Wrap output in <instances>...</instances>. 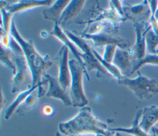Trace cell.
I'll return each instance as SVG.
<instances>
[{
	"label": "cell",
	"mask_w": 158,
	"mask_h": 136,
	"mask_svg": "<svg viewBox=\"0 0 158 136\" xmlns=\"http://www.w3.org/2000/svg\"><path fill=\"white\" fill-rule=\"evenodd\" d=\"M123 12L125 18H128L133 22H144V19L151 16L148 1H144L136 5L123 7Z\"/></svg>",
	"instance_id": "obj_11"
},
{
	"label": "cell",
	"mask_w": 158,
	"mask_h": 136,
	"mask_svg": "<svg viewBox=\"0 0 158 136\" xmlns=\"http://www.w3.org/2000/svg\"><path fill=\"white\" fill-rule=\"evenodd\" d=\"M16 72L11 80V92L20 93L30 88L33 79L24 55H14Z\"/></svg>",
	"instance_id": "obj_6"
},
{
	"label": "cell",
	"mask_w": 158,
	"mask_h": 136,
	"mask_svg": "<svg viewBox=\"0 0 158 136\" xmlns=\"http://www.w3.org/2000/svg\"><path fill=\"white\" fill-rule=\"evenodd\" d=\"M115 136H121V135H120V134L119 132H115Z\"/></svg>",
	"instance_id": "obj_38"
},
{
	"label": "cell",
	"mask_w": 158,
	"mask_h": 136,
	"mask_svg": "<svg viewBox=\"0 0 158 136\" xmlns=\"http://www.w3.org/2000/svg\"><path fill=\"white\" fill-rule=\"evenodd\" d=\"M51 34L57 38L59 40H60L62 43L64 44L65 46H66L70 50V51L72 53L73 55L75 56V59L80 64V65L84 68V69L86 71L84 62L81 57V53L79 52L78 50L77 49L75 46L74 45V43L67 36V35L65 33V32L62 30L61 27L59 26L57 22L54 23V28L52 30L51 32ZM87 72V71H86Z\"/></svg>",
	"instance_id": "obj_14"
},
{
	"label": "cell",
	"mask_w": 158,
	"mask_h": 136,
	"mask_svg": "<svg viewBox=\"0 0 158 136\" xmlns=\"http://www.w3.org/2000/svg\"><path fill=\"white\" fill-rule=\"evenodd\" d=\"M109 136H114V133H112V134L111 135H110Z\"/></svg>",
	"instance_id": "obj_39"
},
{
	"label": "cell",
	"mask_w": 158,
	"mask_h": 136,
	"mask_svg": "<svg viewBox=\"0 0 158 136\" xmlns=\"http://www.w3.org/2000/svg\"><path fill=\"white\" fill-rule=\"evenodd\" d=\"M103 20L109 21L112 24L117 25V24H119L123 20H125L126 19H124L123 17H122L118 13V12L115 9V8L110 4V8L109 9L105 11L98 18L94 19L92 22H90V23L94 22H98V21H102Z\"/></svg>",
	"instance_id": "obj_20"
},
{
	"label": "cell",
	"mask_w": 158,
	"mask_h": 136,
	"mask_svg": "<svg viewBox=\"0 0 158 136\" xmlns=\"http://www.w3.org/2000/svg\"><path fill=\"white\" fill-rule=\"evenodd\" d=\"M59 68L58 80L62 88L67 91L70 85L71 74L69 61V48L64 45L55 57Z\"/></svg>",
	"instance_id": "obj_7"
},
{
	"label": "cell",
	"mask_w": 158,
	"mask_h": 136,
	"mask_svg": "<svg viewBox=\"0 0 158 136\" xmlns=\"http://www.w3.org/2000/svg\"><path fill=\"white\" fill-rule=\"evenodd\" d=\"M145 25L144 22H133L136 41L134 46L130 49L133 60L141 59L146 54V34L149 25L148 27Z\"/></svg>",
	"instance_id": "obj_8"
},
{
	"label": "cell",
	"mask_w": 158,
	"mask_h": 136,
	"mask_svg": "<svg viewBox=\"0 0 158 136\" xmlns=\"http://www.w3.org/2000/svg\"><path fill=\"white\" fill-rule=\"evenodd\" d=\"M14 55L12 50L9 49H6L1 46V56L0 61L4 66L9 67L11 69L12 74L14 75L16 72V67L15 62L13 61L12 56Z\"/></svg>",
	"instance_id": "obj_24"
},
{
	"label": "cell",
	"mask_w": 158,
	"mask_h": 136,
	"mask_svg": "<svg viewBox=\"0 0 158 136\" xmlns=\"http://www.w3.org/2000/svg\"><path fill=\"white\" fill-rule=\"evenodd\" d=\"M43 77L47 80L49 85L48 89L45 94L47 97L58 99L65 106H72L70 95L67 93L66 90L62 88L57 78L48 74H44Z\"/></svg>",
	"instance_id": "obj_9"
},
{
	"label": "cell",
	"mask_w": 158,
	"mask_h": 136,
	"mask_svg": "<svg viewBox=\"0 0 158 136\" xmlns=\"http://www.w3.org/2000/svg\"><path fill=\"white\" fill-rule=\"evenodd\" d=\"M93 53L98 59V61L100 62V64L102 66V67L115 79H116L117 80L121 79L124 77L120 70L112 63H110L109 62H107L105 61L102 57L94 49H93Z\"/></svg>",
	"instance_id": "obj_22"
},
{
	"label": "cell",
	"mask_w": 158,
	"mask_h": 136,
	"mask_svg": "<svg viewBox=\"0 0 158 136\" xmlns=\"http://www.w3.org/2000/svg\"><path fill=\"white\" fill-rule=\"evenodd\" d=\"M38 98L39 96L37 88L26 98V99L22 103V104L18 108V109L16 111V113L19 115L23 114L25 112L35 108L37 104Z\"/></svg>",
	"instance_id": "obj_21"
},
{
	"label": "cell",
	"mask_w": 158,
	"mask_h": 136,
	"mask_svg": "<svg viewBox=\"0 0 158 136\" xmlns=\"http://www.w3.org/2000/svg\"><path fill=\"white\" fill-rule=\"evenodd\" d=\"M106 25L102 21L94 22L91 23L86 28L83 33L89 35H96L103 33V31L106 28Z\"/></svg>",
	"instance_id": "obj_27"
},
{
	"label": "cell",
	"mask_w": 158,
	"mask_h": 136,
	"mask_svg": "<svg viewBox=\"0 0 158 136\" xmlns=\"http://www.w3.org/2000/svg\"><path fill=\"white\" fill-rule=\"evenodd\" d=\"M154 16H155L156 19H157V20L158 21V6H157V9H156V12H155V15H154Z\"/></svg>",
	"instance_id": "obj_35"
},
{
	"label": "cell",
	"mask_w": 158,
	"mask_h": 136,
	"mask_svg": "<svg viewBox=\"0 0 158 136\" xmlns=\"http://www.w3.org/2000/svg\"><path fill=\"white\" fill-rule=\"evenodd\" d=\"M59 132L66 136L83 134H96L109 136L113 132L109 130L107 125L98 119L89 107L80 108L77 114L70 120L59 124Z\"/></svg>",
	"instance_id": "obj_1"
},
{
	"label": "cell",
	"mask_w": 158,
	"mask_h": 136,
	"mask_svg": "<svg viewBox=\"0 0 158 136\" xmlns=\"http://www.w3.org/2000/svg\"><path fill=\"white\" fill-rule=\"evenodd\" d=\"M97 136H103V135H97Z\"/></svg>",
	"instance_id": "obj_40"
},
{
	"label": "cell",
	"mask_w": 158,
	"mask_h": 136,
	"mask_svg": "<svg viewBox=\"0 0 158 136\" xmlns=\"http://www.w3.org/2000/svg\"><path fill=\"white\" fill-rule=\"evenodd\" d=\"M151 130L153 133V135L154 136H158V127H156V126H154L152 129H151Z\"/></svg>",
	"instance_id": "obj_33"
},
{
	"label": "cell",
	"mask_w": 158,
	"mask_h": 136,
	"mask_svg": "<svg viewBox=\"0 0 158 136\" xmlns=\"http://www.w3.org/2000/svg\"><path fill=\"white\" fill-rule=\"evenodd\" d=\"M118 46L115 45H109L105 46L104 53L102 58L110 63H112V61L115 53V51Z\"/></svg>",
	"instance_id": "obj_28"
},
{
	"label": "cell",
	"mask_w": 158,
	"mask_h": 136,
	"mask_svg": "<svg viewBox=\"0 0 158 136\" xmlns=\"http://www.w3.org/2000/svg\"><path fill=\"white\" fill-rule=\"evenodd\" d=\"M1 111L2 109L3 106H4V105L5 104V103H6V99H5V98L4 97L2 91H1Z\"/></svg>",
	"instance_id": "obj_32"
},
{
	"label": "cell",
	"mask_w": 158,
	"mask_h": 136,
	"mask_svg": "<svg viewBox=\"0 0 158 136\" xmlns=\"http://www.w3.org/2000/svg\"><path fill=\"white\" fill-rule=\"evenodd\" d=\"M85 1L83 0L70 1L64 10L57 22L59 26H64L69 21L78 15L83 9Z\"/></svg>",
	"instance_id": "obj_16"
},
{
	"label": "cell",
	"mask_w": 158,
	"mask_h": 136,
	"mask_svg": "<svg viewBox=\"0 0 158 136\" xmlns=\"http://www.w3.org/2000/svg\"><path fill=\"white\" fill-rule=\"evenodd\" d=\"M75 136H97L96 134H83V135H78Z\"/></svg>",
	"instance_id": "obj_34"
},
{
	"label": "cell",
	"mask_w": 158,
	"mask_h": 136,
	"mask_svg": "<svg viewBox=\"0 0 158 136\" xmlns=\"http://www.w3.org/2000/svg\"><path fill=\"white\" fill-rule=\"evenodd\" d=\"M41 113L44 116H50L53 114L54 109L49 104H44L41 107Z\"/></svg>",
	"instance_id": "obj_31"
},
{
	"label": "cell",
	"mask_w": 158,
	"mask_h": 136,
	"mask_svg": "<svg viewBox=\"0 0 158 136\" xmlns=\"http://www.w3.org/2000/svg\"><path fill=\"white\" fill-rule=\"evenodd\" d=\"M81 38L91 40L93 41L94 45L97 47H101L104 46H106L107 45H115L120 48L125 49L128 45L127 41L123 39L114 37L106 33H101L96 35L83 33L81 35Z\"/></svg>",
	"instance_id": "obj_12"
},
{
	"label": "cell",
	"mask_w": 158,
	"mask_h": 136,
	"mask_svg": "<svg viewBox=\"0 0 158 136\" xmlns=\"http://www.w3.org/2000/svg\"><path fill=\"white\" fill-rule=\"evenodd\" d=\"M67 36L81 50V59L84 62L85 67L88 72L93 70L96 71V77L98 78L113 77L100 64L95 57L93 49L90 48L88 44L81 38L75 35L68 30L64 31Z\"/></svg>",
	"instance_id": "obj_5"
},
{
	"label": "cell",
	"mask_w": 158,
	"mask_h": 136,
	"mask_svg": "<svg viewBox=\"0 0 158 136\" xmlns=\"http://www.w3.org/2000/svg\"><path fill=\"white\" fill-rule=\"evenodd\" d=\"M70 1L59 0L56 1L50 7L44 9L43 11L44 18L55 22H58L62 13L69 4Z\"/></svg>",
	"instance_id": "obj_18"
},
{
	"label": "cell",
	"mask_w": 158,
	"mask_h": 136,
	"mask_svg": "<svg viewBox=\"0 0 158 136\" xmlns=\"http://www.w3.org/2000/svg\"><path fill=\"white\" fill-rule=\"evenodd\" d=\"M10 37V35L6 33L1 27V46L6 49H9Z\"/></svg>",
	"instance_id": "obj_29"
},
{
	"label": "cell",
	"mask_w": 158,
	"mask_h": 136,
	"mask_svg": "<svg viewBox=\"0 0 158 136\" xmlns=\"http://www.w3.org/2000/svg\"><path fill=\"white\" fill-rule=\"evenodd\" d=\"M146 45L148 54H155L158 46V35H156L149 25L146 34Z\"/></svg>",
	"instance_id": "obj_25"
},
{
	"label": "cell",
	"mask_w": 158,
	"mask_h": 136,
	"mask_svg": "<svg viewBox=\"0 0 158 136\" xmlns=\"http://www.w3.org/2000/svg\"><path fill=\"white\" fill-rule=\"evenodd\" d=\"M146 64L158 65V54L147 53L141 59L133 60V68L131 74L138 71L142 66Z\"/></svg>",
	"instance_id": "obj_23"
},
{
	"label": "cell",
	"mask_w": 158,
	"mask_h": 136,
	"mask_svg": "<svg viewBox=\"0 0 158 136\" xmlns=\"http://www.w3.org/2000/svg\"><path fill=\"white\" fill-rule=\"evenodd\" d=\"M55 136H62V134L60 133V132H56V135Z\"/></svg>",
	"instance_id": "obj_36"
},
{
	"label": "cell",
	"mask_w": 158,
	"mask_h": 136,
	"mask_svg": "<svg viewBox=\"0 0 158 136\" xmlns=\"http://www.w3.org/2000/svg\"><path fill=\"white\" fill-rule=\"evenodd\" d=\"M155 54H158V46L157 47V48L156 49V51H155Z\"/></svg>",
	"instance_id": "obj_37"
},
{
	"label": "cell",
	"mask_w": 158,
	"mask_h": 136,
	"mask_svg": "<svg viewBox=\"0 0 158 136\" xmlns=\"http://www.w3.org/2000/svg\"><path fill=\"white\" fill-rule=\"evenodd\" d=\"M10 35L19 44L22 49L24 56L30 69L33 83L32 85L35 86L41 82V77L45 74L51 66L52 61L48 55L42 56L36 50L32 40L27 41L23 39L19 33L15 23H12Z\"/></svg>",
	"instance_id": "obj_2"
},
{
	"label": "cell",
	"mask_w": 158,
	"mask_h": 136,
	"mask_svg": "<svg viewBox=\"0 0 158 136\" xmlns=\"http://www.w3.org/2000/svg\"><path fill=\"white\" fill-rule=\"evenodd\" d=\"M1 12L2 15V21H1V28L8 34H10L12 23L13 20H12L13 14L4 8H1Z\"/></svg>",
	"instance_id": "obj_26"
},
{
	"label": "cell",
	"mask_w": 158,
	"mask_h": 136,
	"mask_svg": "<svg viewBox=\"0 0 158 136\" xmlns=\"http://www.w3.org/2000/svg\"><path fill=\"white\" fill-rule=\"evenodd\" d=\"M158 122V106L152 105L142 109L139 120V127L146 133Z\"/></svg>",
	"instance_id": "obj_15"
},
{
	"label": "cell",
	"mask_w": 158,
	"mask_h": 136,
	"mask_svg": "<svg viewBox=\"0 0 158 136\" xmlns=\"http://www.w3.org/2000/svg\"><path fill=\"white\" fill-rule=\"evenodd\" d=\"M133 56L130 50L117 48L112 61L124 77L130 75L133 68Z\"/></svg>",
	"instance_id": "obj_10"
},
{
	"label": "cell",
	"mask_w": 158,
	"mask_h": 136,
	"mask_svg": "<svg viewBox=\"0 0 158 136\" xmlns=\"http://www.w3.org/2000/svg\"><path fill=\"white\" fill-rule=\"evenodd\" d=\"M110 4L115 8V9L122 17L125 19L123 12V7L122 6L120 1H110Z\"/></svg>",
	"instance_id": "obj_30"
},
{
	"label": "cell",
	"mask_w": 158,
	"mask_h": 136,
	"mask_svg": "<svg viewBox=\"0 0 158 136\" xmlns=\"http://www.w3.org/2000/svg\"><path fill=\"white\" fill-rule=\"evenodd\" d=\"M48 83L47 80L45 79V80H42L41 83L39 84H37L35 86H32L30 88H29L27 90L22 91L18 94L16 98L13 101V102L10 104V106L8 107L7 109L5 115H4V118L7 120L11 116L12 114L15 112V111H17L18 108L22 104V103L25 101L26 98L31 93L33 92L35 90H36L38 88V96L39 97H41L46 94L44 91V89L43 87V85L44 83Z\"/></svg>",
	"instance_id": "obj_13"
},
{
	"label": "cell",
	"mask_w": 158,
	"mask_h": 136,
	"mask_svg": "<svg viewBox=\"0 0 158 136\" xmlns=\"http://www.w3.org/2000/svg\"><path fill=\"white\" fill-rule=\"evenodd\" d=\"M71 74L69 95L73 107L82 108L88 104V99L85 96L83 87V75L85 74L89 80L88 72L76 59L69 61Z\"/></svg>",
	"instance_id": "obj_3"
},
{
	"label": "cell",
	"mask_w": 158,
	"mask_h": 136,
	"mask_svg": "<svg viewBox=\"0 0 158 136\" xmlns=\"http://www.w3.org/2000/svg\"><path fill=\"white\" fill-rule=\"evenodd\" d=\"M142 109L138 111L135 116L133 121H132L131 126L129 128L124 127H117V128H109V130L110 132H123L128 134L132 135L133 136H154V135H149L148 133L145 132L139 125V120L141 116Z\"/></svg>",
	"instance_id": "obj_19"
},
{
	"label": "cell",
	"mask_w": 158,
	"mask_h": 136,
	"mask_svg": "<svg viewBox=\"0 0 158 136\" xmlns=\"http://www.w3.org/2000/svg\"><path fill=\"white\" fill-rule=\"evenodd\" d=\"M52 2V1L45 0V1H19V2L12 4L10 5H6L4 8L8 12L12 14L27 11L43 6H49Z\"/></svg>",
	"instance_id": "obj_17"
},
{
	"label": "cell",
	"mask_w": 158,
	"mask_h": 136,
	"mask_svg": "<svg viewBox=\"0 0 158 136\" xmlns=\"http://www.w3.org/2000/svg\"><path fill=\"white\" fill-rule=\"evenodd\" d=\"M138 77L130 79L123 77L117 80L118 84L128 88L139 100H149L154 94L158 93V87L156 80L149 79L138 71Z\"/></svg>",
	"instance_id": "obj_4"
}]
</instances>
